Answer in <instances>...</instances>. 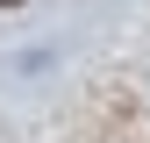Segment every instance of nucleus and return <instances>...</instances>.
Segmentation results:
<instances>
[{"label":"nucleus","mask_w":150,"mask_h":143,"mask_svg":"<svg viewBox=\"0 0 150 143\" xmlns=\"http://www.w3.org/2000/svg\"><path fill=\"white\" fill-rule=\"evenodd\" d=\"M0 7H22V0H0Z\"/></svg>","instance_id":"1"}]
</instances>
